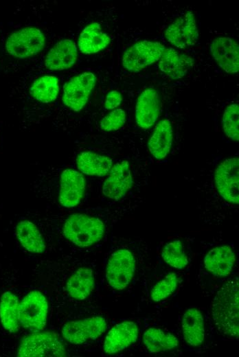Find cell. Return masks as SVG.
<instances>
[{
	"label": "cell",
	"instance_id": "16",
	"mask_svg": "<svg viewBox=\"0 0 239 357\" xmlns=\"http://www.w3.org/2000/svg\"><path fill=\"white\" fill-rule=\"evenodd\" d=\"M211 54L220 67L228 73L239 70V46L233 38L227 36L214 38L210 45Z\"/></svg>",
	"mask_w": 239,
	"mask_h": 357
},
{
	"label": "cell",
	"instance_id": "9",
	"mask_svg": "<svg viewBox=\"0 0 239 357\" xmlns=\"http://www.w3.org/2000/svg\"><path fill=\"white\" fill-rule=\"evenodd\" d=\"M165 48L159 42H137L125 51L122 58L123 67L130 72H139L157 62Z\"/></svg>",
	"mask_w": 239,
	"mask_h": 357
},
{
	"label": "cell",
	"instance_id": "6",
	"mask_svg": "<svg viewBox=\"0 0 239 357\" xmlns=\"http://www.w3.org/2000/svg\"><path fill=\"white\" fill-rule=\"evenodd\" d=\"M21 357L64 356L65 349L53 332H36L24 337L17 352Z\"/></svg>",
	"mask_w": 239,
	"mask_h": 357
},
{
	"label": "cell",
	"instance_id": "30",
	"mask_svg": "<svg viewBox=\"0 0 239 357\" xmlns=\"http://www.w3.org/2000/svg\"><path fill=\"white\" fill-rule=\"evenodd\" d=\"M179 284V277L174 273H170L159 280L152 287L150 297L152 301L159 302L172 295Z\"/></svg>",
	"mask_w": 239,
	"mask_h": 357
},
{
	"label": "cell",
	"instance_id": "11",
	"mask_svg": "<svg viewBox=\"0 0 239 357\" xmlns=\"http://www.w3.org/2000/svg\"><path fill=\"white\" fill-rule=\"evenodd\" d=\"M95 82L96 77L91 72L73 77L63 88V104L73 111H80L87 102Z\"/></svg>",
	"mask_w": 239,
	"mask_h": 357
},
{
	"label": "cell",
	"instance_id": "15",
	"mask_svg": "<svg viewBox=\"0 0 239 357\" xmlns=\"http://www.w3.org/2000/svg\"><path fill=\"white\" fill-rule=\"evenodd\" d=\"M139 336V327L133 321H124L114 325L106 334L103 351L107 354L120 352L135 343Z\"/></svg>",
	"mask_w": 239,
	"mask_h": 357
},
{
	"label": "cell",
	"instance_id": "13",
	"mask_svg": "<svg viewBox=\"0 0 239 357\" xmlns=\"http://www.w3.org/2000/svg\"><path fill=\"white\" fill-rule=\"evenodd\" d=\"M133 185V177L128 161L114 164L102 185V193L108 198L119 200L124 198Z\"/></svg>",
	"mask_w": 239,
	"mask_h": 357
},
{
	"label": "cell",
	"instance_id": "7",
	"mask_svg": "<svg viewBox=\"0 0 239 357\" xmlns=\"http://www.w3.org/2000/svg\"><path fill=\"white\" fill-rule=\"evenodd\" d=\"M45 44V36L38 28L27 27L13 32L5 42L8 54L17 58H25L39 53Z\"/></svg>",
	"mask_w": 239,
	"mask_h": 357
},
{
	"label": "cell",
	"instance_id": "19",
	"mask_svg": "<svg viewBox=\"0 0 239 357\" xmlns=\"http://www.w3.org/2000/svg\"><path fill=\"white\" fill-rule=\"evenodd\" d=\"M194 59L181 54L172 47L165 48L159 63V68L173 80L185 76L194 65Z\"/></svg>",
	"mask_w": 239,
	"mask_h": 357
},
{
	"label": "cell",
	"instance_id": "21",
	"mask_svg": "<svg viewBox=\"0 0 239 357\" xmlns=\"http://www.w3.org/2000/svg\"><path fill=\"white\" fill-rule=\"evenodd\" d=\"M94 286L95 276L93 269L88 266H82L68 278L66 291L72 299L84 300L91 295Z\"/></svg>",
	"mask_w": 239,
	"mask_h": 357
},
{
	"label": "cell",
	"instance_id": "4",
	"mask_svg": "<svg viewBox=\"0 0 239 357\" xmlns=\"http://www.w3.org/2000/svg\"><path fill=\"white\" fill-rule=\"evenodd\" d=\"M236 263V255L229 245L211 249L204 256L200 272L212 282L225 281L231 275Z\"/></svg>",
	"mask_w": 239,
	"mask_h": 357
},
{
	"label": "cell",
	"instance_id": "5",
	"mask_svg": "<svg viewBox=\"0 0 239 357\" xmlns=\"http://www.w3.org/2000/svg\"><path fill=\"white\" fill-rule=\"evenodd\" d=\"M48 303L39 290H32L21 301L19 306L20 325L32 332H40L46 325Z\"/></svg>",
	"mask_w": 239,
	"mask_h": 357
},
{
	"label": "cell",
	"instance_id": "27",
	"mask_svg": "<svg viewBox=\"0 0 239 357\" xmlns=\"http://www.w3.org/2000/svg\"><path fill=\"white\" fill-rule=\"evenodd\" d=\"M18 297L10 291L3 292L0 299V321L3 328L10 333L19 330Z\"/></svg>",
	"mask_w": 239,
	"mask_h": 357
},
{
	"label": "cell",
	"instance_id": "28",
	"mask_svg": "<svg viewBox=\"0 0 239 357\" xmlns=\"http://www.w3.org/2000/svg\"><path fill=\"white\" fill-rule=\"evenodd\" d=\"M58 90V78L54 76H44L33 82L30 93L36 101L47 104L56 99Z\"/></svg>",
	"mask_w": 239,
	"mask_h": 357
},
{
	"label": "cell",
	"instance_id": "12",
	"mask_svg": "<svg viewBox=\"0 0 239 357\" xmlns=\"http://www.w3.org/2000/svg\"><path fill=\"white\" fill-rule=\"evenodd\" d=\"M166 40L173 46L185 49L197 42L198 31L194 14L187 12L178 17L165 31Z\"/></svg>",
	"mask_w": 239,
	"mask_h": 357
},
{
	"label": "cell",
	"instance_id": "33",
	"mask_svg": "<svg viewBox=\"0 0 239 357\" xmlns=\"http://www.w3.org/2000/svg\"><path fill=\"white\" fill-rule=\"evenodd\" d=\"M122 101V96L118 91H111L106 97L104 107L109 110L114 109L121 104Z\"/></svg>",
	"mask_w": 239,
	"mask_h": 357
},
{
	"label": "cell",
	"instance_id": "26",
	"mask_svg": "<svg viewBox=\"0 0 239 357\" xmlns=\"http://www.w3.org/2000/svg\"><path fill=\"white\" fill-rule=\"evenodd\" d=\"M16 235L21 246L28 252L42 253L45 250V240L32 222L21 220L16 227Z\"/></svg>",
	"mask_w": 239,
	"mask_h": 357
},
{
	"label": "cell",
	"instance_id": "3",
	"mask_svg": "<svg viewBox=\"0 0 239 357\" xmlns=\"http://www.w3.org/2000/svg\"><path fill=\"white\" fill-rule=\"evenodd\" d=\"M137 268V261L132 251L120 249L109 256L105 266L104 277L109 287L123 290L132 282Z\"/></svg>",
	"mask_w": 239,
	"mask_h": 357
},
{
	"label": "cell",
	"instance_id": "29",
	"mask_svg": "<svg viewBox=\"0 0 239 357\" xmlns=\"http://www.w3.org/2000/svg\"><path fill=\"white\" fill-rule=\"evenodd\" d=\"M161 255L166 264L176 269H183L188 264V257L183 242L179 240L167 242L161 250Z\"/></svg>",
	"mask_w": 239,
	"mask_h": 357
},
{
	"label": "cell",
	"instance_id": "8",
	"mask_svg": "<svg viewBox=\"0 0 239 357\" xmlns=\"http://www.w3.org/2000/svg\"><path fill=\"white\" fill-rule=\"evenodd\" d=\"M106 328L107 322L104 317L93 316L66 323L61 333L67 342L80 345L98 338Z\"/></svg>",
	"mask_w": 239,
	"mask_h": 357
},
{
	"label": "cell",
	"instance_id": "2",
	"mask_svg": "<svg viewBox=\"0 0 239 357\" xmlns=\"http://www.w3.org/2000/svg\"><path fill=\"white\" fill-rule=\"evenodd\" d=\"M105 225L102 220L84 214H73L65 220L62 233L74 245L85 248L95 244L104 237Z\"/></svg>",
	"mask_w": 239,
	"mask_h": 357
},
{
	"label": "cell",
	"instance_id": "17",
	"mask_svg": "<svg viewBox=\"0 0 239 357\" xmlns=\"http://www.w3.org/2000/svg\"><path fill=\"white\" fill-rule=\"evenodd\" d=\"M160 112V100L157 91L148 88L141 93L135 106V120L142 129L150 128L156 122Z\"/></svg>",
	"mask_w": 239,
	"mask_h": 357
},
{
	"label": "cell",
	"instance_id": "22",
	"mask_svg": "<svg viewBox=\"0 0 239 357\" xmlns=\"http://www.w3.org/2000/svg\"><path fill=\"white\" fill-rule=\"evenodd\" d=\"M173 130L169 119L161 120L155 126L148 143L152 155L157 159L167 157L172 147Z\"/></svg>",
	"mask_w": 239,
	"mask_h": 357
},
{
	"label": "cell",
	"instance_id": "20",
	"mask_svg": "<svg viewBox=\"0 0 239 357\" xmlns=\"http://www.w3.org/2000/svg\"><path fill=\"white\" fill-rule=\"evenodd\" d=\"M75 43L65 38L58 42L48 52L45 65L49 70H64L73 66L77 59Z\"/></svg>",
	"mask_w": 239,
	"mask_h": 357
},
{
	"label": "cell",
	"instance_id": "32",
	"mask_svg": "<svg viewBox=\"0 0 239 357\" xmlns=\"http://www.w3.org/2000/svg\"><path fill=\"white\" fill-rule=\"evenodd\" d=\"M125 122V111L122 108H116L100 120V127L104 131H114L122 128Z\"/></svg>",
	"mask_w": 239,
	"mask_h": 357
},
{
	"label": "cell",
	"instance_id": "24",
	"mask_svg": "<svg viewBox=\"0 0 239 357\" xmlns=\"http://www.w3.org/2000/svg\"><path fill=\"white\" fill-rule=\"evenodd\" d=\"M111 42L109 35L100 25L92 23L84 28L79 36L78 47L83 54H94L106 48Z\"/></svg>",
	"mask_w": 239,
	"mask_h": 357
},
{
	"label": "cell",
	"instance_id": "14",
	"mask_svg": "<svg viewBox=\"0 0 239 357\" xmlns=\"http://www.w3.org/2000/svg\"><path fill=\"white\" fill-rule=\"evenodd\" d=\"M58 189L60 204L67 208L76 207L80 203L84 194V176L74 169L64 170L60 174Z\"/></svg>",
	"mask_w": 239,
	"mask_h": 357
},
{
	"label": "cell",
	"instance_id": "31",
	"mask_svg": "<svg viewBox=\"0 0 239 357\" xmlns=\"http://www.w3.org/2000/svg\"><path fill=\"white\" fill-rule=\"evenodd\" d=\"M239 106L237 104L229 105L222 118V126L227 137L234 141L239 140Z\"/></svg>",
	"mask_w": 239,
	"mask_h": 357
},
{
	"label": "cell",
	"instance_id": "18",
	"mask_svg": "<svg viewBox=\"0 0 239 357\" xmlns=\"http://www.w3.org/2000/svg\"><path fill=\"white\" fill-rule=\"evenodd\" d=\"M181 331L185 343L192 347L201 346L205 338V324L202 312L196 308H189L181 319Z\"/></svg>",
	"mask_w": 239,
	"mask_h": 357
},
{
	"label": "cell",
	"instance_id": "1",
	"mask_svg": "<svg viewBox=\"0 0 239 357\" xmlns=\"http://www.w3.org/2000/svg\"><path fill=\"white\" fill-rule=\"evenodd\" d=\"M214 325L223 337L238 338V278H229L217 289L211 303Z\"/></svg>",
	"mask_w": 239,
	"mask_h": 357
},
{
	"label": "cell",
	"instance_id": "10",
	"mask_svg": "<svg viewBox=\"0 0 239 357\" xmlns=\"http://www.w3.org/2000/svg\"><path fill=\"white\" fill-rule=\"evenodd\" d=\"M214 181L220 196L227 202L239 203V159L229 158L222 161L216 168Z\"/></svg>",
	"mask_w": 239,
	"mask_h": 357
},
{
	"label": "cell",
	"instance_id": "23",
	"mask_svg": "<svg viewBox=\"0 0 239 357\" xmlns=\"http://www.w3.org/2000/svg\"><path fill=\"white\" fill-rule=\"evenodd\" d=\"M142 341L146 349L154 354L170 352L179 346V340L175 335L156 327L144 331Z\"/></svg>",
	"mask_w": 239,
	"mask_h": 357
},
{
	"label": "cell",
	"instance_id": "25",
	"mask_svg": "<svg viewBox=\"0 0 239 357\" xmlns=\"http://www.w3.org/2000/svg\"><path fill=\"white\" fill-rule=\"evenodd\" d=\"M76 163L82 173L96 176L108 174L113 166L111 158L89 151L79 153Z\"/></svg>",
	"mask_w": 239,
	"mask_h": 357
}]
</instances>
